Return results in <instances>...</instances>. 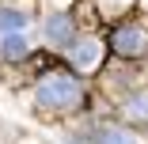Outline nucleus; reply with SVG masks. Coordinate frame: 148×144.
<instances>
[{
    "label": "nucleus",
    "mask_w": 148,
    "mask_h": 144,
    "mask_svg": "<svg viewBox=\"0 0 148 144\" xmlns=\"http://www.w3.org/2000/svg\"><path fill=\"white\" fill-rule=\"evenodd\" d=\"M34 99H38L46 110H69V106H76V99H80V83H76L72 76H46V80L38 83Z\"/></svg>",
    "instance_id": "f257e3e1"
},
{
    "label": "nucleus",
    "mask_w": 148,
    "mask_h": 144,
    "mask_svg": "<svg viewBox=\"0 0 148 144\" xmlns=\"http://www.w3.org/2000/svg\"><path fill=\"white\" fill-rule=\"evenodd\" d=\"M114 49L125 53V57H137V53L148 49V34L140 31V27H122V31L114 34Z\"/></svg>",
    "instance_id": "f03ea898"
},
{
    "label": "nucleus",
    "mask_w": 148,
    "mask_h": 144,
    "mask_svg": "<svg viewBox=\"0 0 148 144\" xmlns=\"http://www.w3.org/2000/svg\"><path fill=\"white\" fill-rule=\"evenodd\" d=\"M99 57H103V46H99L95 38H84L80 46H72V65H76L80 72L95 68V65H99Z\"/></svg>",
    "instance_id": "7ed1b4c3"
},
{
    "label": "nucleus",
    "mask_w": 148,
    "mask_h": 144,
    "mask_svg": "<svg viewBox=\"0 0 148 144\" xmlns=\"http://www.w3.org/2000/svg\"><path fill=\"white\" fill-rule=\"evenodd\" d=\"M46 38H49L53 46H65V42L72 38V19H69V15H53V19H46Z\"/></svg>",
    "instance_id": "20e7f679"
},
{
    "label": "nucleus",
    "mask_w": 148,
    "mask_h": 144,
    "mask_svg": "<svg viewBox=\"0 0 148 144\" xmlns=\"http://www.w3.org/2000/svg\"><path fill=\"white\" fill-rule=\"evenodd\" d=\"M27 31V15L23 12H12V8H4V12H0V34H23Z\"/></svg>",
    "instance_id": "39448f33"
},
{
    "label": "nucleus",
    "mask_w": 148,
    "mask_h": 144,
    "mask_svg": "<svg viewBox=\"0 0 148 144\" xmlns=\"http://www.w3.org/2000/svg\"><path fill=\"white\" fill-rule=\"evenodd\" d=\"M0 53H4L8 61H15V57H27V53H31V42H27L23 34H8L4 42H0Z\"/></svg>",
    "instance_id": "423d86ee"
},
{
    "label": "nucleus",
    "mask_w": 148,
    "mask_h": 144,
    "mask_svg": "<svg viewBox=\"0 0 148 144\" xmlns=\"http://www.w3.org/2000/svg\"><path fill=\"white\" fill-rule=\"evenodd\" d=\"M99 144H137V136H129L125 129H103Z\"/></svg>",
    "instance_id": "0eeeda50"
},
{
    "label": "nucleus",
    "mask_w": 148,
    "mask_h": 144,
    "mask_svg": "<svg viewBox=\"0 0 148 144\" xmlns=\"http://www.w3.org/2000/svg\"><path fill=\"white\" fill-rule=\"evenodd\" d=\"M125 114H129V118H148V95H137V99L125 106Z\"/></svg>",
    "instance_id": "6e6552de"
}]
</instances>
